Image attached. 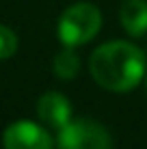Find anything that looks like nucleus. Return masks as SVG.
<instances>
[{
    "label": "nucleus",
    "instance_id": "1",
    "mask_svg": "<svg viewBox=\"0 0 147 149\" xmlns=\"http://www.w3.org/2000/svg\"><path fill=\"white\" fill-rule=\"evenodd\" d=\"M93 80L113 93L132 91L145 76V54L128 41H108L93 50L89 61Z\"/></svg>",
    "mask_w": 147,
    "mask_h": 149
},
{
    "label": "nucleus",
    "instance_id": "2",
    "mask_svg": "<svg viewBox=\"0 0 147 149\" xmlns=\"http://www.w3.org/2000/svg\"><path fill=\"white\" fill-rule=\"evenodd\" d=\"M102 28V13L98 7L89 2H76L69 9H65L59 19V39L67 48H76L91 41Z\"/></svg>",
    "mask_w": 147,
    "mask_h": 149
},
{
    "label": "nucleus",
    "instance_id": "3",
    "mask_svg": "<svg viewBox=\"0 0 147 149\" xmlns=\"http://www.w3.org/2000/svg\"><path fill=\"white\" fill-rule=\"evenodd\" d=\"M59 149H113V141L102 123L78 117L59 130Z\"/></svg>",
    "mask_w": 147,
    "mask_h": 149
},
{
    "label": "nucleus",
    "instance_id": "4",
    "mask_svg": "<svg viewBox=\"0 0 147 149\" xmlns=\"http://www.w3.org/2000/svg\"><path fill=\"white\" fill-rule=\"evenodd\" d=\"M4 149H52L54 141L39 123L20 119L13 121L2 134Z\"/></svg>",
    "mask_w": 147,
    "mask_h": 149
},
{
    "label": "nucleus",
    "instance_id": "5",
    "mask_svg": "<svg viewBox=\"0 0 147 149\" xmlns=\"http://www.w3.org/2000/svg\"><path fill=\"white\" fill-rule=\"evenodd\" d=\"M37 115L45 125L61 130L72 119V104H69V100L65 95L56 93V91H48L37 102Z\"/></svg>",
    "mask_w": 147,
    "mask_h": 149
},
{
    "label": "nucleus",
    "instance_id": "6",
    "mask_svg": "<svg viewBox=\"0 0 147 149\" xmlns=\"http://www.w3.org/2000/svg\"><path fill=\"white\" fill-rule=\"evenodd\" d=\"M119 19L125 33L141 37L147 33V0H125L121 4Z\"/></svg>",
    "mask_w": 147,
    "mask_h": 149
},
{
    "label": "nucleus",
    "instance_id": "7",
    "mask_svg": "<svg viewBox=\"0 0 147 149\" xmlns=\"http://www.w3.org/2000/svg\"><path fill=\"white\" fill-rule=\"evenodd\" d=\"M54 74H56V78H63V80H72L78 76L80 71V61L78 56H76L72 50H65V52H61L54 56Z\"/></svg>",
    "mask_w": 147,
    "mask_h": 149
},
{
    "label": "nucleus",
    "instance_id": "8",
    "mask_svg": "<svg viewBox=\"0 0 147 149\" xmlns=\"http://www.w3.org/2000/svg\"><path fill=\"white\" fill-rule=\"evenodd\" d=\"M17 50V37L9 26L0 24V61L11 58Z\"/></svg>",
    "mask_w": 147,
    "mask_h": 149
},
{
    "label": "nucleus",
    "instance_id": "9",
    "mask_svg": "<svg viewBox=\"0 0 147 149\" xmlns=\"http://www.w3.org/2000/svg\"><path fill=\"white\" fill-rule=\"evenodd\" d=\"M145 84H147V82H145Z\"/></svg>",
    "mask_w": 147,
    "mask_h": 149
}]
</instances>
